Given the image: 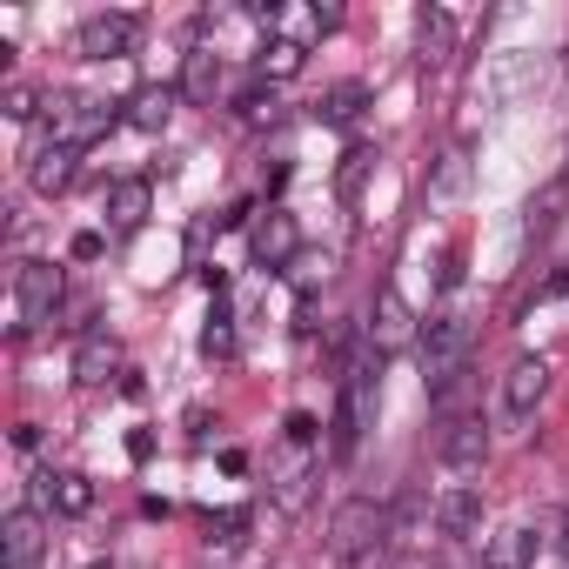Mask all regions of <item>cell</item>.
Segmentation results:
<instances>
[{
	"label": "cell",
	"instance_id": "20",
	"mask_svg": "<svg viewBox=\"0 0 569 569\" xmlns=\"http://www.w3.org/2000/svg\"><path fill=\"white\" fill-rule=\"evenodd\" d=\"M362 108H369V88H362V81H342V88H329V94H322V108H316V114H322L329 128H349Z\"/></svg>",
	"mask_w": 569,
	"mask_h": 569
},
{
	"label": "cell",
	"instance_id": "11",
	"mask_svg": "<svg viewBox=\"0 0 569 569\" xmlns=\"http://www.w3.org/2000/svg\"><path fill=\"white\" fill-rule=\"evenodd\" d=\"M429 516H436V529L456 536V542H476V536H482V496H476V489H442Z\"/></svg>",
	"mask_w": 569,
	"mask_h": 569
},
{
	"label": "cell",
	"instance_id": "12",
	"mask_svg": "<svg viewBox=\"0 0 569 569\" xmlns=\"http://www.w3.org/2000/svg\"><path fill=\"white\" fill-rule=\"evenodd\" d=\"M409 336H416V309H409L396 289H382V296H376V322H369V342H376V356H382V349H402Z\"/></svg>",
	"mask_w": 569,
	"mask_h": 569
},
{
	"label": "cell",
	"instance_id": "25",
	"mask_svg": "<svg viewBox=\"0 0 569 569\" xmlns=\"http://www.w3.org/2000/svg\"><path fill=\"white\" fill-rule=\"evenodd\" d=\"M201 356H214V362H228V356H234V316H228V309H214V316H208V329H201Z\"/></svg>",
	"mask_w": 569,
	"mask_h": 569
},
{
	"label": "cell",
	"instance_id": "17",
	"mask_svg": "<svg viewBox=\"0 0 569 569\" xmlns=\"http://www.w3.org/2000/svg\"><path fill=\"white\" fill-rule=\"evenodd\" d=\"M148 208H154L148 181H114V188H108V221H114V228H141Z\"/></svg>",
	"mask_w": 569,
	"mask_h": 569
},
{
	"label": "cell",
	"instance_id": "21",
	"mask_svg": "<svg viewBox=\"0 0 569 569\" xmlns=\"http://www.w3.org/2000/svg\"><path fill=\"white\" fill-rule=\"evenodd\" d=\"M462 188H469V148H449L429 181V201H462Z\"/></svg>",
	"mask_w": 569,
	"mask_h": 569
},
{
	"label": "cell",
	"instance_id": "14",
	"mask_svg": "<svg viewBox=\"0 0 569 569\" xmlns=\"http://www.w3.org/2000/svg\"><path fill=\"white\" fill-rule=\"evenodd\" d=\"M536 562V529H496V536H482V569H529Z\"/></svg>",
	"mask_w": 569,
	"mask_h": 569
},
{
	"label": "cell",
	"instance_id": "30",
	"mask_svg": "<svg viewBox=\"0 0 569 569\" xmlns=\"http://www.w3.org/2000/svg\"><path fill=\"white\" fill-rule=\"evenodd\" d=\"M68 254H74V261H94V254H101V234H94V228H88V234H74V248H68Z\"/></svg>",
	"mask_w": 569,
	"mask_h": 569
},
{
	"label": "cell",
	"instance_id": "29",
	"mask_svg": "<svg viewBox=\"0 0 569 569\" xmlns=\"http://www.w3.org/2000/svg\"><path fill=\"white\" fill-rule=\"evenodd\" d=\"M316 436H322V429H316V416H289V442H296V449H309Z\"/></svg>",
	"mask_w": 569,
	"mask_h": 569
},
{
	"label": "cell",
	"instance_id": "3",
	"mask_svg": "<svg viewBox=\"0 0 569 569\" xmlns=\"http://www.w3.org/2000/svg\"><path fill=\"white\" fill-rule=\"evenodd\" d=\"M422 376H429V389L442 382V376H456V369H469V342H476V329L462 322V316H436V322H422Z\"/></svg>",
	"mask_w": 569,
	"mask_h": 569
},
{
	"label": "cell",
	"instance_id": "19",
	"mask_svg": "<svg viewBox=\"0 0 569 569\" xmlns=\"http://www.w3.org/2000/svg\"><path fill=\"white\" fill-rule=\"evenodd\" d=\"M309 482H316V462H309V456L281 462V469H274V502H281V509H302V502H309Z\"/></svg>",
	"mask_w": 569,
	"mask_h": 569
},
{
	"label": "cell",
	"instance_id": "22",
	"mask_svg": "<svg viewBox=\"0 0 569 569\" xmlns=\"http://www.w3.org/2000/svg\"><path fill=\"white\" fill-rule=\"evenodd\" d=\"M302 61H309V48H296V41H268V48L254 54V68H261L268 81H289V74H302Z\"/></svg>",
	"mask_w": 569,
	"mask_h": 569
},
{
	"label": "cell",
	"instance_id": "5",
	"mask_svg": "<svg viewBox=\"0 0 569 569\" xmlns=\"http://www.w3.org/2000/svg\"><path fill=\"white\" fill-rule=\"evenodd\" d=\"M61 296H68V281H61V268H54V261H21V268H14V302H21V329H41V322H54Z\"/></svg>",
	"mask_w": 569,
	"mask_h": 569
},
{
	"label": "cell",
	"instance_id": "9",
	"mask_svg": "<svg viewBox=\"0 0 569 569\" xmlns=\"http://www.w3.org/2000/svg\"><path fill=\"white\" fill-rule=\"evenodd\" d=\"M74 174H81V148H68V141H41V148L28 154V181H34V194H68Z\"/></svg>",
	"mask_w": 569,
	"mask_h": 569
},
{
	"label": "cell",
	"instance_id": "32",
	"mask_svg": "<svg viewBox=\"0 0 569 569\" xmlns=\"http://www.w3.org/2000/svg\"><path fill=\"white\" fill-rule=\"evenodd\" d=\"M562 549H569V516H562Z\"/></svg>",
	"mask_w": 569,
	"mask_h": 569
},
{
	"label": "cell",
	"instance_id": "4",
	"mask_svg": "<svg viewBox=\"0 0 569 569\" xmlns=\"http://www.w3.org/2000/svg\"><path fill=\"white\" fill-rule=\"evenodd\" d=\"M48 128H54V141L88 148V141H101V134L114 128V101H94V94H61V101H48Z\"/></svg>",
	"mask_w": 569,
	"mask_h": 569
},
{
	"label": "cell",
	"instance_id": "27",
	"mask_svg": "<svg viewBox=\"0 0 569 569\" xmlns=\"http://www.w3.org/2000/svg\"><path fill=\"white\" fill-rule=\"evenodd\" d=\"M241 529H248V509H221V516H208V542H214V549H234Z\"/></svg>",
	"mask_w": 569,
	"mask_h": 569
},
{
	"label": "cell",
	"instance_id": "23",
	"mask_svg": "<svg viewBox=\"0 0 569 569\" xmlns=\"http://www.w3.org/2000/svg\"><path fill=\"white\" fill-rule=\"evenodd\" d=\"M416 34H422V54L436 61V54H449V41H456V21H449L442 8H422V21H416Z\"/></svg>",
	"mask_w": 569,
	"mask_h": 569
},
{
	"label": "cell",
	"instance_id": "15",
	"mask_svg": "<svg viewBox=\"0 0 569 569\" xmlns=\"http://www.w3.org/2000/svg\"><path fill=\"white\" fill-rule=\"evenodd\" d=\"M214 88H221V54L194 48V54L181 61V101H194V108H214Z\"/></svg>",
	"mask_w": 569,
	"mask_h": 569
},
{
	"label": "cell",
	"instance_id": "1",
	"mask_svg": "<svg viewBox=\"0 0 569 569\" xmlns=\"http://www.w3.org/2000/svg\"><path fill=\"white\" fill-rule=\"evenodd\" d=\"M542 396H549V362L542 356H516L502 369V382H496V422L502 429H522L542 409Z\"/></svg>",
	"mask_w": 569,
	"mask_h": 569
},
{
	"label": "cell",
	"instance_id": "8",
	"mask_svg": "<svg viewBox=\"0 0 569 569\" xmlns=\"http://www.w3.org/2000/svg\"><path fill=\"white\" fill-rule=\"evenodd\" d=\"M41 549H48L41 509H8V522H0V556H8V569H34Z\"/></svg>",
	"mask_w": 569,
	"mask_h": 569
},
{
	"label": "cell",
	"instance_id": "13",
	"mask_svg": "<svg viewBox=\"0 0 569 569\" xmlns=\"http://www.w3.org/2000/svg\"><path fill=\"white\" fill-rule=\"evenodd\" d=\"M121 369V342L108 336V329H94V336H81V349H74V382H108Z\"/></svg>",
	"mask_w": 569,
	"mask_h": 569
},
{
	"label": "cell",
	"instance_id": "2",
	"mask_svg": "<svg viewBox=\"0 0 569 569\" xmlns=\"http://www.w3.org/2000/svg\"><path fill=\"white\" fill-rule=\"evenodd\" d=\"M376 542H389V509H376L369 496L342 502L336 522H329V549H336L342 562H356V556H376Z\"/></svg>",
	"mask_w": 569,
	"mask_h": 569
},
{
	"label": "cell",
	"instance_id": "10",
	"mask_svg": "<svg viewBox=\"0 0 569 569\" xmlns=\"http://www.w3.org/2000/svg\"><path fill=\"white\" fill-rule=\"evenodd\" d=\"M302 254V234H296V221L281 214V208H268L261 221H254V261L261 268H289Z\"/></svg>",
	"mask_w": 569,
	"mask_h": 569
},
{
	"label": "cell",
	"instance_id": "16",
	"mask_svg": "<svg viewBox=\"0 0 569 569\" xmlns=\"http://www.w3.org/2000/svg\"><path fill=\"white\" fill-rule=\"evenodd\" d=\"M41 502L61 516H88L94 509V482L88 476H41Z\"/></svg>",
	"mask_w": 569,
	"mask_h": 569
},
{
	"label": "cell",
	"instance_id": "24",
	"mask_svg": "<svg viewBox=\"0 0 569 569\" xmlns=\"http://www.w3.org/2000/svg\"><path fill=\"white\" fill-rule=\"evenodd\" d=\"M369 168H376V148H349V154H342V168H336V188H342V201H356V194H362Z\"/></svg>",
	"mask_w": 569,
	"mask_h": 569
},
{
	"label": "cell",
	"instance_id": "26",
	"mask_svg": "<svg viewBox=\"0 0 569 569\" xmlns=\"http://www.w3.org/2000/svg\"><path fill=\"white\" fill-rule=\"evenodd\" d=\"M0 114H8V121H34V114H41V88L8 81V94H0Z\"/></svg>",
	"mask_w": 569,
	"mask_h": 569
},
{
	"label": "cell",
	"instance_id": "31",
	"mask_svg": "<svg viewBox=\"0 0 569 569\" xmlns=\"http://www.w3.org/2000/svg\"><path fill=\"white\" fill-rule=\"evenodd\" d=\"M128 456H134V462H148V456H154V436H148V429H134V436H128Z\"/></svg>",
	"mask_w": 569,
	"mask_h": 569
},
{
	"label": "cell",
	"instance_id": "6",
	"mask_svg": "<svg viewBox=\"0 0 569 569\" xmlns=\"http://www.w3.org/2000/svg\"><path fill=\"white\" fill-rule=\"evenodd\" d=\"M436 462L442 469H482L489 462V429H482V416H449L442 422V436H436Z\"/></svg>",
	"mask_w": 569,
	"mask_h": 569
},
{
	"label": "cell",
	"instance_id": "7",
	"mask_svg": "<svg viewBox=\"0 0 569 569\" xmlns=\"http://www.w3.org/2000/svg\"><path fill=\"white\" fill-rule=\"evenodd\" d=\"M134 41H141V21L134 14H94V21H81V54L88 61H121V54H134Z\"/></svg>",
	"mask_w": 569,
	"mask_h": 569
},
{
	"label": "cell",
	"instance_id": "18",
	"mask_svg": "<svg viewBox=\"0 0 569 569\" xmlns=\"http://www.w3.org/2000/svg\"><path fill=\"white\" fill-rule=\"evenodd\" d=\"M168 114H174V88H141L128 101V128H141V134H161Z\"/></svg>",
	"mask_w": 569,
	"mask_h": 569
},
{
	"label": "cell",
	"instance_id": "28",
	"mask_svg": "<svg viewBox=\"0 0 569 569\" xmlns=\"http://www.w3.org/2000/svg\"><path fill=\"white\" fill-rule=\"evenodd\" d=\"M241 121H254V128L274 121V94H248V101H241Z\"/></svg>",
	"mask_w": 569,
	"mask_h": 569
}]
</instances>
